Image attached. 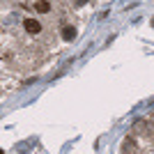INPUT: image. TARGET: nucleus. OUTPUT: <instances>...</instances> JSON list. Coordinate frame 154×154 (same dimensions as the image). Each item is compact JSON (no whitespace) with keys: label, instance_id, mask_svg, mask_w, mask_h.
Returning a JSON list of instances; mask_svg holds the SVG:
<instances>
[{"label":"nucleus","instance_id":"1","mask_svg":"<svg viewBox=\"0 0 154 154\" xmlns=\"http://www.w3.org/2000/svg\"><path fill=\"white\" fill-rule=\"evenodd\" d=\"M23 28H26L30 35H37V32H42V26H39L37 19H26L23 21Z\"/></svg>","mask_w":154,"mask_h":154},{"label":"nucleus","instance_id":"2","mask_svg":"<svg viewBox=\"0 0 154 154\" xmlns=\"http://www.w3.org/2000/svg\"><path fill=\"white\" fill-rule=\"evenodd\" d=\"M35 9H37L39 14H46L51 9V5H48V0H37V2H35Z\"/></svg>","mask_w":154,"mask_h":154},{"label":"nucleus","instance_id":"3","mask_svg":"<svg viewBox=\"0 0 154 154\" xmlns=\"http://www.w3.org/2000/svg\"><path fill=\"white\" fill-rule=\"evenodd\" d=\"M62 37L67 39V42H71V39L76 37V28H71V26H67V28H64V30H62Z\"/></svg>","mask_w":154,"mask_h":154},{"label":"nucleus","instance_id":"4","mask_svg":"<svg viewBox=\"0 0 154 154\" xmlns=\"http://www.w3.org/2000/svg\"><path fill=\"white\" fill-rule=\"evenodd\" d=\"M85 2H88V0H78V5H85Z\"/></svg>","mask_w":154,"mask_h":154}]
</instances>
